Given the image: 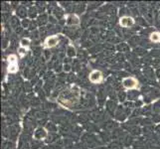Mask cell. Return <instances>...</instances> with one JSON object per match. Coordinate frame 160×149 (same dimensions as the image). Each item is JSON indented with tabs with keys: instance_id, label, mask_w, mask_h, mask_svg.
<instances>
[{
	"instance_id": "277c9868",
	"label": "cell",
	"mask_w": 160,
	"mask_h": 149,
	"mask_svg": "<svg viewBox=\"0 0 160 149\" xmlns=\"http://www.w3.org/2000/svg\"><path fill=\"white\" fill-rule=\"evenodd\" d=\"M58 42H59L58 37L52 36V37H49V38H47V40H46V42H45V44H46L47 47L52 48V47H55V46L58 44Z\"/></svg>"
},
{
	"instance_id": "52a82bcc",
	"label": "cell",
	"mask_w": 160,
	"mask_h": 149,
	"mask_svg": "<svg viewBox=\"0 0 160 149\" xmlns=\"http://www.w3.org/2000/svg\"><path fill=\"white\" fill-rule=\"evenodd\" d=\"M29 44H30L29 39H22V40H21V47L26 48Z\"/></svg>"
},
{
	"instance_id": "4fadbf2b",
	"label": "cell",
	"mask_w": 160,
	"mask_h": 149,
	"mask_svg": "<svg viewBox=\"0 0 160 149\" xmlns=\"http://www.w3.org/2000/svg\"><path fill=\"white\" fill-rule=\"evenodd\" d=\"M159 42H160V37H159Z\"/></svg>"
},
{
	"instance_id": "8992f818",
	"label": "cell",
	"mask_w": 160,
	"mask_h": 149,
	"mask_svg": "<svg viewBox=\"0 0 160 149\" xmlns=\"http://www.w3.org/2000/svg\"><path fill=\"white\" fill-rule=\"evenodd\" d=\"M159 37H160V34H158V33H152L150 35V40L152 42H159Z\"/></svg>"
},
{
	"instance_id": "3957f363",
	"label": "cell",
	"mask_w": 160,
	"mask_h": 149,
	"mask_svg": "<svg viewBox=\"0 0 160 149\" xmlns=\"http://www.w3.org/2000/svg\"><path fill=\"white\" fill-rule=\"evenodd\" d=\"M134 24V21H133V19L131 18V17L129 16H124V17H122L121 20V25L122 27H131L132 25Z\"/></svg>"
},
{
	"instance_id": "7a4b0ae2",
	"label": "cell",
	"mask_w": 160,
	"mask_h": 149,
	"mask_svg": "<svg viewBox=\"0 0 160 149\" xmlns=\"http://www.w3.org/2000/svg\"><path fill=\"white\" fill-rule=\"evenodd\" d=\"M122 84H123L124 88H133L137 85V82H136V80H134L133 78H126L123 80V83H122Z\"/></svg>"
},
{
	"instance_id": "6da1fadb",
	"label": "cell",
	"mask_w": 160,
	"mask_h": 149,
	"mask_svg": "<svg viewBox=\"0 0 160 149\" xmlns=\"http://www.w3.org/2000/svg\"><path fill=\"white\" fill-rule=\"evenodd\" d=\"M102 73L99 71H94L91 72V74H90V81L91 83H95V84H98L102 81Z\"/></svg>"
},
{
	"instance_id": "5b68a950",
	"label": "cell",
	"mask_w": 160,
	"mask_h": 149,
	"mask_svg": "<svg viewBox=\"0 0 160 149\" xmlns=\"http://www.w3.org/2000/svg\"><path fill=\"white\" fill-rule=\"evenodd\" d=\"M79 22H80L79 18L76 15H71L68 18V21H67L69 25H76V24H79Z\"/></svg>"
},
{
	"instance_id": "7c38bea8",
	"label": "cell",
	"mask_w": 160,
	"mask_h": 149,
	"mask_svg": "<svg viewBox=\"0 0 160 149\" xmlns=\"http://www.w3.org/2000/svg\"><path fill=\"white\" fill-rule=\"evenodd\" d=\"M65 70L66 71H70V67H69V66H65Z\"/></svg>"
},
{
	"instance_id": "ba28073f",
	"label": "cell",
	"mask_w": 160,
	"mask_h": 149,
	"mask_svg": "<svg viewBox=\"0 0 160 149\" xmlns=\"http://www.w3.org/2000/svg\"><path fill=\"white\" fill-rule=\"evenodd\" d=\"M8 70H9L10 73H15V72L17 71V65L16 64H10Z\"/></svg>"
},
{
	"instance_id": "9c48e42d",
	"label": "cell",
	"mask_w": 160,
	"mask_h": 149,
	"mask_svg": "<svg viewBox=\"0 0 160 149\" xmlns=\"http://www.w3.org/2000/svg\"><path fill=\"white\" fill-rule=\"evenodd\" d=\"M8 61L10 64H16V56L15 55H10L8 57Z\"/></svg>"
},
{
	"instance_id": "8fae6325",
	"label": "cell",
	"mask_w": 160,
	"mask_h": 149,
	"mask_svg": "<svg viewBox=\"0 0 160 149\" xmlns=\"http://www.w3.org/2000/svg\"><path fill=\"white\" fill-rule=\"evenodd\" d=\"M18 51H19V54H20V55H21V56L25 55V54H26V52H27V51H26V48H24V47H21Z\"/></svg>"
},
{
	"instance_id": "30bf717a",
	"label": "cell",
	"mask_w": 160,
	"mask_h": 149,
	"mask_svg": "<svg viewBox=\"0 0 160 149\" xmlns=\"http://www.w3.org/2000/svg\"><path fill=\"white\" fill-rule=\"evenodd\" d=\"M68 55H69V56L75 55V49H73L72 47L69 48V49H68Z\"/></svg>"
}]
</instances>
